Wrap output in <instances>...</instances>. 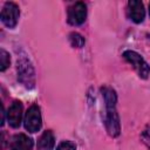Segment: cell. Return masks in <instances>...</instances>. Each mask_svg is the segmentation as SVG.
Instances as JSON below:
<instances>
[{
    "instance_id": "obj_1",
    "label": "cell",
    "mask_w": 150,
    "mask_h": 150,
    "mask_svg": "<svg viewBox=\"0 0 150 150\" xmlns=\"http://www.w3.org/2000/svg\"><path fill=\"white\" fill-rule=\"evenodd\" d=\"M104 102H105V128L108 134L111 137H117L121 132L120 127V118L116 110V94L115 91L109 87H103L101 89Z\"/></svg>"
},
{
    "instance_id": "obj_2",
    "label": "cell",
    "mask_w": 150,
    "mask_h": 150,
    "mask_svg": "<svg viewBox=\"0 0 150 150\" xmlns=\"http://www.w3.org/2000/svg\"><path fill=\"white\" fill-rule=\"evenodd\" d=\"M18 79L26 88H33L35 83L34 68L27 57H20L18 60Z\"/></svg>"
},
{
    "instance_id": "obj_3",
    "label": "cell",
    "mask_w": 150,
    "mask_h": 150,
    "mask_svg": "<svg viewBox=\"0 0 150 150\" xmlns=\"http://www.w3.org/2000/svg\"><path fill=\"white\" fill-rule=\"evenodd\" d=\"M123 57L135 68L139 77L146 79L150 74V66L144 61V59L134 50H125L123 53Z\"/></svg>"
},
{
    "instance_id": "obj_4",
    "label": "cell",
    "mask_w": 150,
    "mask_h": 150,
    "mask_svg": "<svg viewBox=\"0 0 150 150\" xmlns=\"http://www.w3.org/2000/svg\"><path fill=\"white\" fill-rule=\"evenodd\" d=\"M23 124H25L26 130H28L29 132H36L40 130L42 120H41L40 108L36 104H33L28 108V110L25 115Z\"/></svg>"
},
{
    "instance_id": "obj_5",
    "label": "cell",
    "mask_w": 150,
    "mask_h": 150,
    "mask_svg": "<svg viewBox=\"0 0 150 150\" xmlns=\"http://www.w3.org/2000/svg\"><path fill=\"white\" fill-rule=\"evenodd\" d=\"M20 16V11L16 4L14 2H6L1 11V21L8 28H14L18 23Z\"/></svg>"
},
{
    "instance_id": "obj_6",
    "label": "cell",
    "mask_w": 150,
    "mask_h": 150,
    "mask_svg": "<svg viewBox=\"0 0 150 150\" xmlns=\"http://www.w3.org/2000/svg\"><path fill=\"white\" fill-rule=\"evenodd\" d=\"M87 16V7L83 2L79 1L68 8V22L73 26H79L84 22Z\"/></svg>"
},
{
    "instance_id": "obj_7",
    "label": "cell",
    "mask_w": 150,
    "mask_h": 150,
    "mask_svg": "<svg viewBox=\"0 0 150 150\" xmlns=\"http://www.w3.org/2000/svg\"><path fill=\"white\" fill-rule=\"evenodd\" d=\"M22 118V104L19 101H14L7 110V121L12 128H19Z\"/></svg>"
},
{
    "instance_id": "obj_8",
    "label": "cell",
    "mask_w": 150,
    "mask_h": 150,
    "mask_svg": "<svg viewBox=\"0 0 150 150\" xmlns=\"http://www.w3.org/2000/svg\"><path fill=\"white\" fill-rule=\"evenodd\" d=\"M128 14H129V18L134 22L141 23L145 16V11H144L143 4L138 0H130L128 2Z\"/></svg>"
},
{
    "instance_id": "obj_9",
    "label": "cell",
    "mask_w": 150,
    "mask_h": 150,
    "mask_svg": "<svg viewBox=\"0 0 150 150\" xmlns=\"http://www.w3.org/2000/svg\"><path fill=\"white\" fill-rule=\"evenodd\" d=\"M11 148L12 150H32L33 139L25 134H18L13 137Z\"/></svg>"
},
{
    "instance_id": "obj_10",
    "label": "cell",
    "mask_w": 150,
    "mask_h": 150,
    "mask_svg": "<svg viewBox=\"0 0 150 150\" xmlns=\"http://www.w3.org/2000/svg\"><path fill=\"white\" fill-rule=\"evenodd\" d=\"M54 146V135L52 131H45L38 141V150H53Z\"/></svg>"
},
{
    "instance_id": "obj_11",
    "label": "cell",
    "mask_w": 150,
    "mask_h": 150,
    "mask_svg": "<svg viewBox=\"0 0 150 150\" xmlns=\"http://www.w3.org/2000/svg\"><path fill=\"white\" fill-rule=\"evenodd\" d=\"M69 42L74 48H81L84 45V39L79 33H70L69 34Z\"/></svg>"
},
{
    "instance_id": "obj_12",
    "label": "cell",
    "mask_w": 150,
    "mask_h": 150,
    "mask_svg": "<svg viewBox=\"0 0 150 150\" xmlns=\"http://www.w3.org/2000/svg\"><path fill=\"white\" fill-rule=\"evenodd\" d=\"M0 59H1V71H4L8 66H9V62H11V59H9V54L5 50V49H1L0 50Z\"/></svg>"
},
{
    "instance_id": "obj_13",
    "label": "cell",
    "mask_w": 150,
    "mask_h": 150,
    "mask_svg": "<svg viewBox=\"0 0 150 150\" xmlns=\"http://www.w3.org/2000/svg\"><path fill=\"white\" fill-rule=\"evenodd\" d=\"M75 149H76V145L70 141H63L56 148V150H75Z\"/></svg>"
},
{
    "instance_id": "obj_14",
    "label": "cell",
    "mask_w": 150,
    "mask_h": 150,
    "mask_svg": "<svg viewBox=\"0 0 150 150\" xmlns=\"http://www.w3.org/2000/svg\"><path fill=\"white\" fill-rule=\"evenodd\" d=\"M142 139H143L144 144L150 149V127H148V128L143 131V134H142Z\"/></svg>"
},
{
    "instance_id": "obj_15",
    "label": "cell",
    "mask_w": 150,
    "mask_h": 150,
    "mask_svg": "<svg viewBox=\"0 0 150 150\" xmlns=\"http://www.w3.org/2000/svg\"><path fill=\"white\" fill-rule=\"evenodd\" d=\"M149 14H150V4H149Z\"/></svg>"
}]
</instances>
